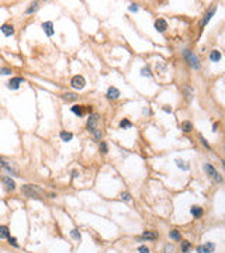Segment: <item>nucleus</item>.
I'll return each instance as SVG.
<instances>
[{
  "label": "nucleus",
  "instance_id": "nucleus-1",
  "mask_svg": "<svg viewBox=\"0 0 225 253\" xmlns=\"http://www.w3.org/2000/svg\"><path fill=\"white\" fill-rule=\"evenodd\" d=\"M41 191L38 187L35 186H31V184H27V186H23V193L25 196L31 197V198H38V193Z\"/></svg>",
  "mask_w": 225,
  "mask_h": 253
},
{
  "label": "nucleus",
  "instance_id": "nucleus-2",
  "mask_svg": "<svg viewBox=\"0 0 225 253\" xmlns=\"http://www.w3.org/2000/svg\"><path fill=\"white\" fill-rule=\"evenodd\" d=\"M184 55H186V58H187V61H188V63H190V66H191V68H194V69H198V68H200L198 58H197L194 53L186 49V51H184Z\"/></svg>",
  "mask_w": 225,
  "mask_h": 253
},
{
  "label": "nucleus",
  "instance_id": "nucleus-3",
  "mask_svg": "<svg viewBox=\"0 0 225 253\" xmlns=\"http://www.w3.org/2000/svg\"><path fill=\"white\" fill-rule=\"evenodd\" d=\"M72 87L76 90H82L83 87H85V85H86V80H85V78L83 76H80V75H78V76H73V79H72Z\"/></svg>",
  "mask_w": 225,
  "mask_h": 253
},
{
  "label": "nucleus",
  "instance_id": "nucleus-4",
  "mask_svg": "<svg viewBox=\"0 0 225 253\" xmlns=\"http://www.w3.org/2000/svg\"><path fill=\"white\" fill-rule=\"evenodd\" d=\"M214 250H215V245L213 242H208V243L197 248V253H213Z\"/></svg>",
  "mask_w": 225,
  "mask_h": 253
},
{
  "label": "nucleus",
  "instance_id": "nucleus-5",
  "mask_svg": "<svg viewBox=\"0 0 225 253\" xmlns=\"http://www.w3.org/2000/svg\"><path fill=\"white\" fill-rule=\"evenodd\" d=\"M97 123H98V114L90 115L89 120H87V128H89V131L93 132V131L96 130V124H97Z\"/></svg>",
  "mask_w": 225,
  "mask_h": 253
},
{
  "label": "nucleus",
  "instance_id": "nucleus-6",
  "mask_svg": "<svg viewBox=\"0 0 225 253\" xmlns=\"http://www.w3.org/2000/svg\"><path fill=\"white\" fill-rule=\"evenodd\" d=\"M121 94H120V90L117 89V87H108V90H107V97L110 98V100H117V98L120 97Z\"/></svg>",
  "mask_w": 225,
  "mask_h": 253
},
{
  "label": "nucleus",
  "instance_id": "nucleus-7",
  "mask_svg": "<svg viewBox=\"0 0 225 253\" xmlns=\"http://www.w3.org/2000/svg\"><path fill=\"white\" fill-rule=\"evenodd\" d=\"M23 82H24V80H23L21 78H13L11 80L7 83V87L8 89H11V90H17Z\"/></svg>",
  "mask_w": 225,
  "mask_h": 253
},
{
  "label": "nucleus",
  "instance_id": "nucleus-8",
  "mask_svg": "<svg viewBox=\"0 0 225 253\" xmlns=\"http://www.w3.org/2000/svg\"><path fill=\"white\" fill-rule=\"evenodd\" d=\"M205 170H207V173H208L210 176H211V177H213V179H215L217 180V181H221V176L218 175V171L215 170V169L213 168V166H211V165H207V166H205Z\"/></svg>",
  "mask_w": 225,
  "mask_h": 253
},
{
  "label": "nucleus",
  "instance_id": "nucleus-9",
  "mask_svg": "<svg viewBox=\"0 0 225 253\" xmlns=\"http://www.w3.org/2000/svg\"><path fill=\"white\" fill-rule=\"evenodd\" d=\"M155 28L156 31H159V33H163L165 30L168 28V23L163 20V18H158L155 21Z\"/></svg>",
  "mask_w": 225,
  "mask_h": 253
},
{
  "label": "nucleus",
  "instance_id": "nucleus-10",
  "mask_svg": "<svg viewBox=\"0 0 225 253\" xmlns=\"http://www.w3.org/2000/svg\"><path fill=\"white\" fill-rule=\"evenodd\" d=\"M0 31H2L6 37H11L13 34H14V27L10 24H3L0 27Z\"/></svg>",
  "mask_w": 225,
  "mask_h": 253
},
{
  "label": "nucleus",
  "instance_id": "nucleus-11",
  "mask_svg": "<svg viewBox=\"0 0 225 253\" xmlns=\"http://www.w3.org/2000/svg\"><path fill=\"white\" fill-rule=\"evenodd\" d=\"M42 28H44L45 34H47L48 37H52V35H53V24L51 23V21L44 23V24H42Z\"/></svg>",
  "mask_w": 225,
  "mask_h": 253
},
{
  "label": "nucleus",
  "instance_id": "nucleus-12",
  "mask_svg": "<svg viewBox=\"0 0 225 253\" xmlns=\"http://www.w3.org/2000/svg\"><path fill=\"white\" fill-rule=\"evenodd\" d=\"M190 212H191V215L194 216V218H200V216L203 215V208L198 207V205H193L191 208H190Z\"/></svg>",
  "mask_w": 225,
  "mask_h": 253
},
{
  "label": "nucleus",
  "instance_id": "nucleus-13",
  "mask_svg": "<svg viewBox=\"0 0 225 253\" xmlns=\"http://www.w3.org/2000/svg\"><path fill=\"white\" fill-rule=\"evenodd\" d=\"M3 183L6 184V188H7V190H14V188H16L14 180H11L10 177H3Z\"/></svg>",
  "mask_w": 225,
  "mask_h": 253
},
{
  "label": "nucleus",
  "instance_id": "nucleus-14",
  "mask_svg": "<svg viewBox=\"0 0 225 253\" xmlns=\"http://www.w3.org/2000/svg\"><path fill=\"white\" fill-rule=\"evenodd\" d=\"M210 59H211L213 62H220L221 61V52L217 51V49L211 51V53H210Z\"/></svg>",
  "mask_w": 225,
  "mask_h": 253
},
{
  "label": "nucleus",
  "instance_id": "nucleus-15",
  "mask_svg": "<svg viewBox=\"0 0 225 253\" xmlns=\"http://www.w3.org/2000/svg\"><path fill=\"white\" fill-rule=\"evenodd\" d=\"M215 11H217V7H213V8H211V10H210L208 13H207L205 18H204L203 21H201V25H205V24H207V23H208V21L211 20V17H213L214 14H215Z\"/></svg>",
  "mask_w": 225,
  "mask_h": 253
},
{
  "label": "nucleus",
  "instance_id": "nucleus-16",
  "mask_svg": "<svg viewBox=\"0 0 225 253\" xmlns=\"http://www.w3.org/2000/svg\"><path fill=\"white\" fill-rule=\"evenodd\" d=\"M72 138H73V134H72V132H68V131H62V132H61V139H62V141L69 142V141H72Z\"/></svg>",
  "mask_w": 225,
  "mask_h": 253
},
{
  "label": "nucleus",
  "instance_id": "nucleus-17",
  "mask_svg": "<svg viewBox=\"0 0 225 253\" xmlns=\"http://www.w3.org/2000/svg\"><path fill=\"white\" fill-rule=\"evenodd\" d=\"M8 236H10L8 228L4 226V225H2V226H0V239H6V238H8Z\"/></svg>",
  "mask_w": 225,
  "mask_h": 253
},
{
  "label": "nucleus",
  "instance_id": "nucleus-18",
  "mask_svg": "<svg viewBox=\"0 0 225 253\" xmlns=\"http://www.w3.org/2000/svg\"><path fill=\"white\" fill-rule=\"evenodd\" d=\"M182 130H183L184 132H190V131L193 130V124L190 123V121H183V123H182Z\"/></svg>",
  "mask_w": 225,
  "mask_h": 253
},
{
  "label": "nucleus",
  "instance_id": "nucleus-19",
  "mask_svg": "<svg viewBox=\"0 0 225 253\" xmlns=\"http://www.w3.org/2000/svg\"><path fill=\"white\" fill-rule=\"evenodd\" d=\"M72 113L76 115H79V117H82L83 115V107L82 106H73L72 107Z\"/></svg>",
  "mask_w": 225,
  "mask_h": 253
},
{
  "label": "nucleus",
  "instance_id": "nucleus-20",
  "mask_svg": "<svg viewBox=\"0 0 225 253\" xmlns=\"http://www.w3.org/2000/svg\"><path fill=\"white\" fill-rule=\"evenodd\" d=\"M142 238L143 239H156V238H158V233L156 232H143L142 233Z\"/></svg>",
  "mask_w": 225,
  "mask_h": 253
},
{
  "label": "nucleus",
  "instance_id": "nucleus-21",
  "mask_svg": "<svg viewBox=\"0 0 225 253\" xmlns=\"http://www.w3.org/2000/svg\"><path fill=\"white\" fill-rule=\"evenodd\" d=\"M190 250H191V243H190V242H183V243H182V252L188 253Z\"/></svg>",
  "mask_w": 225,
  "mask_h": 253
},
{
  "label": "nucleus",
  "instance_id": "nucleus-22",
  "mask_svg": "<svg viewBox=\"0 0 225 253\" xmlns=\"http://www.w3.org/2000/svg\"><path fill=\"white\" fill-rule=\"evenodd\" d=\"M38 10V2H34V3H31V6H30L28 8H27V14H31V13H34V11H37Z\"/></svg>",
  "mask_w": 225,
  "mask_h": 253
},
{
  "label": "nucleus",
  "instance_id": "nucleus-23",
  "mask_svg": "<svg viewBox=\"0 0 225 253\" xmlns=\"http://www.w3.org/2000/svg\"><path fill=\"white\" fill-rule=\"evenodd\" d=\"M120 126H121V128H124V130H127V128H131V126H132V124L130 123L128 120H125V118H124L123 121L120 123Z\"/></svg>",
  "mask_w": 225,
  "mask_h": 253
},
{
  "label": "nucleus",
  "instance_id": "nucleus-24",
  "mask_svg": "<svg viewBox=\"0 0 225 253\" xmlns=\"http://www.w3.org/2000/svg\"><path fill=\"white\" fill-rule=\"evenodd\" d=\"M170 238H172V239H175V241H180V232L179 231H176V229H173L172 232H170Z\"/></svg>",
  "mask_w": 225,
  "mask_h": 253
},
{
  "label": "nucleus",
  "instance_id": "nucleus-25",
  "mask_svg": "<svg viewBox=\"0 0 225 253\" xmlns=\"http://www.w3.org/2000/svg\"><path fill=\"white\" fill-rule=\"evenodd\" d=\"M63 98H65V100H69V101H73V100L78 98V96L73 93H66V94H63Z\"/></svg>",
  "mask_w": 225,
  "mask_h": 253
},
{
  "label": "nucleus",
  "instance_id": "nucleus-26",
  "mask_svg": "<svg viewBox=\"0 0 225 253\" xmlns=\"http://www.w3.org/2000/svg\"><path fill=\"white\" fill-rule=\"evenodd\" d=\"M176 165L179 166V168L184 169V170H187L188 169V165H186V162H183V160H180V159H176Z\"/></svg>",
  "mask_w": 225,
  "mask_h": 253
},
{
  "label": "nucleus",
  "instance_id": "nucleus-27",
  "mask_svg": "<svg viewBox=\"0 0 225 253\" xmlns=\"http://www.w3.org/2000/svg\"><path fill=\"white\" fill-rule=\"evenodd\" d=\"M70 235H72V238H73V239H76V241H79V239H80V233H79L78 229H72V231H70Z\"/></svg>",
  "mask_w": 225,
  "mask_h": 253
},
{
  "label": "nucleus",
  "instance_id": "nucleus-28",
  "mask_svg": "<svg viewBox=\"0 0 225 253\" xmlns=\"http://www.w3.org/2000/svg\"><path fill=\"white\" fill-rule=\"evenodd\" d=\"M93 134H94V139H96V141H100V139H101V130H97V128H96V130L93 131Z\"/></svg>",
  "mask_w": 225,
  "mask_h": 253
},
{
  "label": "nucleus",
  "instance_id": "nucleus-29",
  "mask_svg": "<svg viewBox=\"0 0 225 253\" xmlns=\"http://www.w3.org/2000/svg\"><path fill=\"white\" fill-rule=\"evenodd\" d=\"M141 75H142V76H146V78H149V76H151V70H149V68H148V66L142 68V70H141Z\"/></svg>",
  "mask_w": 225,
  "mask_h": 253
},
{
  "label": "nucleus",
  "instance_id": "nucleus-30",
  "mask_svg": "<svg viewBox=\"0 0 225 253\" xmlns=\"http://www.w3.org/2000/svg\"><path fill=\"white\" fill-rule=\"evenodd\" d=\"M100 151H101V153H107V152H108V148H107L106 142H101V145H100Z\"/></svg>",
  "mask_w": 225,
  "mask_h": 253
},
{
  "label": "nucleus",
  "instance_id": "nucleus-31",
  "mask_svg": "<svg viewBox=\"0 0 225 253\" xmlns=\"http://www.w3.org/2000/svg\"><path fill=\"white\" fill-rule=\"evenodd\" d=\"M121 198L125 200V201H130V200H131V196H130L128 193H121Z\"/></svg>",
  "mask_w": 225,
  "mask_h": 253
},
{
  "label": "nucleus",
  "instance_id": "nucleus-32",
  "mask_svg": "<svg viewBox=\"0 0 225 253\" xmlns=\"http://www.w3.org/2000/svg\"><path fill=\"white\" fill-rule=\"evenodd\" d=\"M138 252L139 253H149V249H148L146 246H139V248H138Z\"/></svg>",
  "mask_w": 225,
  "mask_h": 253
},
{
  "label": "nucleus",
  "instance_id": "nucleus-33",
  "mask_svg": "<svg viewBox=\"0 0 225 253\" xmlns=\"http://www.w3.org/2000/svg\"><path fill=\"white\" fill-rule=\"evenodd\" d=\"M8 242H10V245H13L14 248H17V246H18V245H17L16 238H10V236H8Z\"/></svg>",
  "mask_w": 225,
  "mask_h": 253
},
{
  "label": "nucleus",
  "instance_id": "nucleus-34",
  "mask_svg": "<svg viewBox=\"0 0 225 253\" xmlns=\"http://www.w3.org/2000/svg\"><path fill=\"white\" fill-rule=\"evenodd\" d=\"M0 73L2 75H10L11 73V70L8 69V68H3V69H0Z\"/></svg>",
  "mask_w": 225,
  "mask_h": 253
},
{
  "label": "nucleus",
  "instance_id": "nucleus-35",
  "mask_svg": "<svg viewBox=\"0 0 225 253\" xmlns=\"http://www.w3.org/2000/svg\"><path fill=\"white\" fill-rule=\"evenodd\" d=\"M200 141H201V143H203V145H204V146L207 148V149H210V145H208V143H207V141H205V139L203 138L201 135H200Z\"/></svg>",
  "mask_w": 225,
  "mask_h": 253
},
{
  "label": "nucleus",
  "instance_id": "nucleus-36",
  "mask_svg": "<svg viewBox=\"0 0 225 253\" xmlns=\"http://www.w3.org/2000/svg\"><path fill=\"white\" fill-rule=\"evenodd\" d=\"M130 10H131V11H138V6H137V4H131V6H130Z\"/></svg>",
  "mask_w": 225,
  "mask_h": 253
},
{
  "label": "nucleus",
  "instance_id": "nucleus-37",
  "mask_svg": "<svg viewBox=\"0 0 225 253\" xmlns=\"http://www.w3.org/2000/svg\"><path fill=\"white\" fill-rule=\"evenodd\" d=\"M6 165H7V163H6V162H4L3 159H0V168H4Z\"/></svg>",
  "mask_w": 225,
  "mask_h": 253
}]
</instances>
